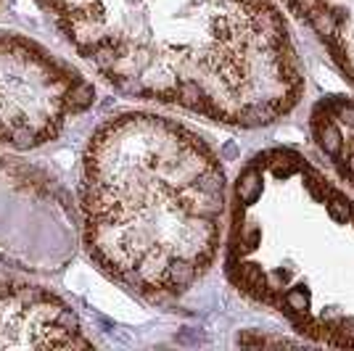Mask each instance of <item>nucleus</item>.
Masks as SVG:
<instances>
[{"mask_svg": "<svg viewBox=\"0 0 354 351\" xmlns=\"http://www.w3.org/2000/svg\"><path fill=\"white\" fill-rule=\"evenodd\" d=\"M328 214L339 222V225H346V222L352 220V204H349V201H344L339 193H330V201H328Z\"/></svg>", "mask_w": 354, "mask_h": 351, "instance_id": "423d86ee", "label": "nucleus"}, {"mask_svg": "<svg viewBox=\"0 0 354 351\" xmlns=\"http://www.w3.org/2000/svg\"><path fill=\"white\" fill-rule=\"evenodd\" d=\"M315 127H317V140H320L325 153L328 156H339L341 146H344V135H341L339 127L333 122H325V119H317Z\"/></svg>", "mask_w": 354, "mask_h": 351, "instance_id": "39448f33", "label": "nucleus"}, {"mask_svg": "<svg viewBox=\"0 0 354 351\" xmlns=\"http://www.w3.org/2000/svg\"><path fill=\"white\" fill-rule=\"evenodd\" d=\"M122 93L227 124H265L299 77L267 0H37Z\"/></svg>", "mask_w": 354, "mask_h": 351, "instance_id": "f257e3e1", "label": "nucleus"}, {"mask_svg": "<svg viewBox=\"0 0 354 351\" xmlns=\"http://www.w3.org/2000/svg\"><path fill=\"white\" fill-rule=\"evenodd\" d=\"M80 209L95 264L162 301L188 291L217 254L225 175L191 130L151 114H124L90 137Z\"/></svg>", "mask_w": 354, "mask_h": 351, "instance_id": "f03ea898", "label": "nucleus"}, {"mask_svg": "<svg viewBox=\"0 0 354 351\" xmlns=\"http://www.w3.org/2000/svg\"><path fill=\"white\" fill-rule=\"evenodd\" d=\"M80 317L56 293L0 275V349H90Z\"/></svg>", "mask_w": 354, "mask_h": 351, "instance_id": "20e7f679", "label": "nucleus"}, {"mask_svg": "<svg viewBox=\"0 0 354 351\" xmlns=\"http://www.w3.org/2000/svg\"><path fill=\"white\" fill-rule=\"evenodd\" d=\"M0 3H3V0H0Z\"/></svg>", "mask_w": 354, "mask_h": 351, "instance_id": "0eeeda50", "label": "nucleus"}, {"mask_svg": "<svg viewBox=\"0 0 354 351\" xmlns=\"http://www.w3.org/2000/svg\"><path fill=\"white\" fill-rule=\"evenodd\" d=\"M93 101L95 90L72 64L19 32H0V146H43Z\"/></svg>", "mask_w": 354, "mask_h": 351, "instance_id": "7ed1b4c3", "label": "nucleus"}]
</instances>
